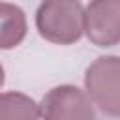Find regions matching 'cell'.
<instances>
[{
    "label": "cell",
    "mask_w": 120,
    "mask_h": 120,
    "mask_svg": "<svg viewBox=\"0 0 120 120\" xmlns=\"http://www.w3.org/2000/svg\"><path fill=\"white\" fill-rule=\"evenodd\" d=\"M4 82H6V73H4V68H2V64H0V90H2Z\"/></svg>",
    "instance_id": "52a82bcc"
},
{
    "label": "cell",
    "mask_w": 120,
    "mask_h": 120,
    "mask_svg": "<svg viewBox=\"0 0 120 120\" xmlns=\"http://www.w3.org/2000/svg\"><path fill=\"white\" fill-rule=\"evenodd\" d=\"M39 105L22 92L0 94V120H38Z\"/></svg>",
    "instance_id": "8992f818"
},
{
    "label": "cell",
    "mask_w": 120,
    "mask_h": 120,
    "mask_svg": "<svg viewBox=\"0 0 120 120\" xmlns=\"http://www.w3.org/2000/svg\"><path fill=\"white\" fill-rule=\"evenodd\" d=\"M36 28L51 43L71 45L84 34V8L79 0H41Z\"/></svg>",
    "instance_id": "6da1fadb"
},
{
    "label": "cell",
    "mask_w": 120,
    "mask_h": 120,
    "mask_svg": "<svg viewBox=\"0 0 120 120\" xmlns=\"http://www.w3.org/2000/svg\"><path fill=\"white\" fill-rule=\"evenodd\" d=\"M28 32L24 11L9 2H0V49H15Z\"/></svg>",
    "instance_id": "5b68a950"
},
{
    "label": "cell",
    "mask_w": 120,
    "mask_h": 120,
    "mask_svg": "<svg viewBox=\"0 0 120 120\" xmlns=\"http://www.w3.org/2000/svg\"><path fill=\"white\" fill-rule=\"evenodd\" d=\"M41 120H96L92 99L73 84L51 88L39 105Z\"/></svg>",
    "instance_id": "3957f363"
},
{
    "label": "cell",
    "mask_w": 120,
    "mask_h": 120,
    "mask_svg": "<svg viewBox=\"0 0 120 120\" xmlns=\"http://www.w3.org/2000/svg\"><path fill=\"white\" fill-rule=\"evenodd\" d=\"M84 88L103 114L120 118V56L96 58L86 68Z\"/></svg>",
    "instance_id": "7a4b0ae2"
},
{
    "label": "cell",
    "mask_w": 120,
    "mask_h": 120,
    "mask_svg": "<svg viewBox=\"0 0 120 120\" xmlns=\"http://www.w3.org/2000/svg\"><path fill=\"white\" fill-rule=\"evenodd\" d=\"M84 34L98 47L120 43V0H90L84 9Z\"/></svg>",
    "instance_id": "277c9868"
}]
</instances>
